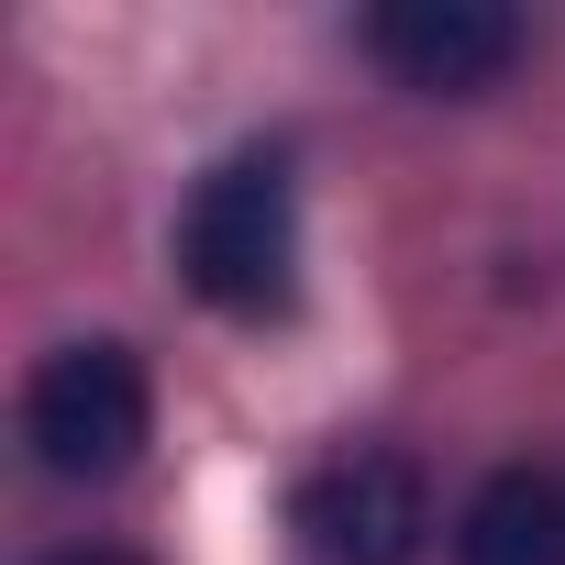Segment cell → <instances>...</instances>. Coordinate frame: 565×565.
Here are the masks:
<instances>
[{"mask_svg":"<svg viewBox=\"0 0 565 565\" xmlns=\"http://www.w3.org/2000/svg\"><path fill=\"white\" fill-rule=\"evenodd\" d=\"M178 266L211 311H277L289 300V266H300V200H289V156L277 145H244L222 156L200 189H189V222H178Z\"/></svg>","mask_w":565,"mask_h":565,"instance_id":"cell-1","label":"cell"},{"mask_svg":"<svg viewBox=\"0 0 565 565\" xmlns=\"http://www.w3.org/2000/svg\"><path fill=\"white\" fill-rule=\"evenodd\" d=\"M145 422H156V388L134 344H56L23 388V444L45 477H122L145 455Z\"/></svg>","mask_w":565,"mask_h":565,"instance_id":"cell-2","label":"cell"},{"mask_svg":"<svg viewBox=\"0 0 565 565\" xmlns=\"http://www.w3.org/2000/svg\"><path fill=\"white\" fill-rule=\"evenodd\" d=\"M300 532H311L322 565H411L422 532H433V488H422L411 455L355 444V455H333V466L300 488Z\"/></svg>","mask_w":565,"mask_h":565,"instance_id":"cell-3","label":"cell"},{"mask_svg":"<svg viewBox=\"0 0 565 565\" xmlns=\"http://www.w3.org/2000/svg\"><path fill=\"white\" fill-rule=\"evenodd\" d=\"M521 45H532V23L499 12V0H388V12H366V56L399 89H433V100L488 89Z\"/></svg>","mask_w":565,"mask_h":565,"instance_id":"cell-4","label":"cell"},{"mask_svg":"<svg viewBox=\"0 0 565 565\" xmlns=\"http://www.w3.org/2000/svg\"><path fill=\"white\" fill-rule=\"evenodd\" d=\"M455 565H565V477L499 466L455 510Z\"/></svg>","mask_w":565,"mask_h":565,"instance_id":"cell-5","label":"cell"},{"mask_svg":"<svg viewBox=\"0 0 565 565\" xmlns=\"http://www.w3.org/2000/svg\"><path fill=\"white\" fill-rule=\"evenodd\" d=\"M45 565H145V554H134V543H56Z\"/></svg>","mask_w":565,"mask_h":565,"instance_id":"cell-6","label":"cell"}]
</instances>
